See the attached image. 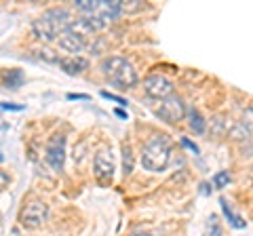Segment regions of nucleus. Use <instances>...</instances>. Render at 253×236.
<instances>
[{"label":"nucleus","instance_id":"obj_1","mask_svg":"<svg viewBox=\"0 0 253 236\" xmlns=\"http://www.w3.org/2000/svg\"><path fill=\"white\" fill-rule=\"evenodd\" d=\"M72 21H74L72 13H70L68 9H63V6H57V9L44 11L41 17L32 21V32H34V36L38 38V40L53 42L66 32Z\"/></svg>","mask_w":253,"mask_h":236},{"label":"nucleus","instance_id":"obj_2","mask_svg":"<svg viewBox=\"0 0 253 236\" xmlns=\"http://www.w3.org/2000/svg\"><path fill=\"white\" fill-rule=\"evenodd\" d=\"M171 162V139L167 135H152L141 150V167L152 173H161Z\"/></svg>","mask_w":253,"mask_h":236},{"label":"nucleus","instance_id":"obj_3","mask_svg":"<svg viewBox=\"0 0 253 236\" xmlns=\"http://www.w3.org/2000/svg\"><path fill=\"white\" fill-rule=\"evenodd\" d=\"M101 72H104V76L110 82L121 86V89H133L139 80L135 68H133L125 57H118V55H112V57L104 59Z\"/></svg>","mask_w":253,"mask_h":236},{"label":"nucleus","instance_id":"obj_4","mask_svg":"<svg viewBox=\"0 0 253 236\" xmlns=\"http://www.w3.org/2000/svg\"><path fill=\"white\" fill-rule=\"evenodd\" d=\"M46 217H49V204L42 200H32L23 207L19 219L23 228H32L34 230V228H41L46 222Z\"/></svg>","mask_w":253,"mask_h":236},{"label":"nucleus","instance_id":"obj_5","mask_svg":"<svg viewBox=\"0 0 253 236\" xmlns=\"http://www.w3.org/2000/svg\"><path fill=\"white\" fill-rule=\"evenodd\" d=\"M186 106H184V101H181L179 95H169V97H165L161 99V108L156 110V114L163 118V120H167L171 124H175L179 120H184V116H186Z\"/></svg>","mask_w":253,"mask_h":236},{"label":"nucleus","instance_id":"obj_6","mask_svg":"<svg viewBox=\"0 0 253 236\" xmlns=\"http://www.w3.org/2000/svg\"><path fill=\"white\" fill-rule=\"evenodd\" d=\"M144 91L154 99H165L173 95V82L165 74H150L144 78Z\"/></svg>","mask_w":253,"mask_h":236},{"label":"nucleus","instance_id":"obj_7","mask_svg":"<svg viewBox=\"0 0 253 236\" xmlns=\"http://www.w3.org/2000/svg\"><path fill=\"white\" fill-rule=\"evenodd\" d=\"M121 0H95V9L91 15L86 17H93L101 21L104 26H108L110 21H114L116 17H121Z\"/></svg>","mask_w":253,"mask_h":236},{"label":"nucleus","instance_id":"obj_8","mask_svg":"<svg viewBox=\"0 0 253 236\" xmlns=\"http://www.w3.org/2000/svg\"><path fill=\"white\" fill-rule=\"evenodd\" d=\"M46 162L53 169H61L63 160H66V137L63 135H53L46 141Z\"/></svg>","mask_w":253,"mask_h":236},{"label":"nucleus","instance_id":"obj_9","mask_svg":"<svg viewBox=\"0 0 253 236\" xmlns=\"http://www.w3.org/2000/svg\"><path fill=\"white\" fill-rule=\"evenodd\" d=\"M95 175H97V179H112L114 175V158H112V152L108 150H99L97 154H95Z\"/></svg>","mask_w":253,"mask_h":236},{"label":"nucleus","instance_id":"obj_10","mask_svg":"<svg viewBox=\"0 0 253 236\" xmlns=\"http://www.w3.org/2000/svg\"><path fill=\"white\" fill-rule=\"evenodd\" d=\"M57 42H59V49H63L66 53H74V57H81V53L86 49V38L76 36L72 32H68V30L57 38Z\"/></svg>","mask_w":253,"mask_h":236},{"label":"nucleus","instance_id":"obj_11","mask_svg":"<svg viewBox=\"0 0 253 236\" xmlns=\"http://www.w3.org/2000/svg\"><path fill=\"white\" fill-rule=\"evenodd\" d=\"M59 68L63 70L66 74L74 76V74H81L84 70H89V59L84 57H74V55H70V57H59Z\"/></svg>","mask_w":253,"mask_h":236},{"label":"nucleus","instance_id":"obj_12","mask_svg":"<svg viewBox=\"0 0 253 236\" xmlns=\"http://www.w3.org/2000/svg\"><path fill=\"white\" fill-rule=\"evenodd\" d=\"M188 124H190V129H192L194 133H199V135H203L205 129H207V122H205V118L201 116L199 110H188Z\"/></svg>","mask_w":253,"mask_h":236},{"label":"nucleus","instance_id":"obj_13","mask_svg":"<svg viewBox=\"0 0 253 236\" xmlns=\"http://www.w3.org/2000/svg\"><path fill=\"white\" fill-rule=\"evenodd\" d=\"M141 9H146V4L141 0H121V13H137Z\"/></svg>","mask_w":253,"mask_h":236},{"label":"nucleus","instance_id":"obj_14","mask_svg":"<svg viewBox=\"0 0 253 236\" xmlns=\"http://www.w3.org/2000/svg\"><path fill=\"white\" fill-rule=\"evenodd\" d=\"M123 164H125V175H129V173L133 171V150H131V146L129 144H125L123 146Z\"/></svg>","mask_w":253,"mask_h":236},{"label":"nucleus","instance_id":"obj_15","mask_svg":"<svg viewBox=\"0 0 253 236\" xmlns=\"http://www.w3.org/2000/svg\"><path fill=\"white\" fill-rule=\"evenodd\" d=\"M219 202H221V209H224V213H226V217H228V219H230V224H232L234 228H245V222H243V219H241L239 215H234V213H232V211H230V207H228V204H226V200H224V198H221Z\"/></svg>","mask_w":253,"mask_h":236},{"label":"nucleus","instance_id":"obj_16","mask_svg":"<svg viewBox=\"0 0 253 236\" xmlns=\"http://www.w3.org/2000/svg\"><path fill=\"white\" fill-rule=\"evenodd\" d=\"M228 182H230V173L228 171H219V173L213 175V186L215 188H226Z\"/></svg>","mask_w":253,"mask_h":236},{"label":"nucleus","instance_id":"obj_17","mask_svg":"<svg viewBox=\"0 0 253 236\" xmlns=\"http://www.w3.org/2000/svg\"><path fill=\"white\" fill-rule=\"evenodd\" d=\"M21 78H23V74L19 72V70H13V72L4 78V82L11 86V89H19V84H21Z\"/></svg>","mask_w":253,"mask_h":236},{"label":"nucleus","instance_id":"obj_18","mask_svg":"<svg viewBox=\"0 0 253 236\" xmlns=\"http://www.w3.org/2000/svg\"><path fill=\"white\" fill-rule=\"evenodd\" d=\"M209 222H211V226H209V230L205 232V236H221V226L217 224V217H211Z\"/></svg>","mask_w":253,"mask_h":236},{"label":"nucleus","instance_id":"obj_19","mask_svg":"<svg viewBox=\"0 0 253 236\" xmlns=\"http://www.w3.org/2000/svg\"><path fill=\"white\" fill-rule=\"evenodd\" d=\"M101 97H106V99H110V101H116V104H118V106H126V101H125L123 97H118V95H114V93L101 91Z\"/></svg>","mask_w":253,"mask_h":236},{"label":"nucleus","instance_id":"obj_20","mask_svg":"<svg viewBox=\"0 0 253 236\" xmlns=\"http://www.w3.org/2000/svg\"><path fill=\"white\" fill-rule=\"evenodd\" d=\"M9 184H11V175H9L6 171H0V192L6 190V188H9Z\"/></svg>","mask_w":253,"mask_h":236},{"label":"nucleus","instance_id":"obj_21","mask_svg":"<svg viewBox=\"0 0 253 236\" xmlns=\"http://www.w3.org/2000/svg\"><path fill=\"white\" fill-rule=\"evenodd\" d=\"M181 144H184L186 148H190V150H192V152H199V148H196V146L192 144V141H188L186 137H184V139H181Z\"/></svg>","mask_w":253,"mask_h":236},{"label":"nucleus","instance_id":"obj_22","mask_svg":"<svg viewBox=\"0 0 253 236\" xmlns=\"http://www.w3.org/2000/svg\"><path fill=\"white\" fill-rule=\"evenodd\" d=\"M2 110H15V112H21L23 106H13V104H2Z\"/></svg>","mask_w":253,"mask_h":236},{"label":"nucleus","instance_id":"obj_23","mask_svg":"<svg viewBox=\"0 0 253 236\" xmlns=\"http://www.w3.org/2000/svg\"><path fill=\"white\" fill-rule=\"evenodd\" d=\"M68 99H89L86 95H83V93H70Z\"/></svg>","mask_w":253,"mask_h":236},{"label":"nucleus","instance_id":"obj_24","mask_svg":"<svg viewBox=\"0 0 253 236\" xmlns=\"http://www.w3.org/2000/svg\"><path fill=\"white\" fill-rule=\"evenodd\" d=\"M114 114H116L118 118H125V120H126V112H125L123 108H116V110H114Z\"/></svg>","mask_w":253,"mask_h":236},{"label":"nucleus","instance_id":"obj_25","mask_svg":"<svg viewBox=\"0 0 253 236\" xmlns=\"http://www.w3.org/2000/svg\"><path fill=\"white\" fill-rule=\"evenodd\" d=\"M2 160H4V156H2V154H0V162H2Z\"/></svg>","mask_w":253,"mask_h":236}]
</instances>
